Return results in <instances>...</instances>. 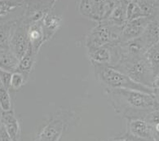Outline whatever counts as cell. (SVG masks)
Returning a JSON list of instances; mask_svg holds the SVG:
<instances>
[{
    "mask_svg": "<svg viewBox=\"0 0 159 141\" xmlns=\"http://www.w3.org/2000/svg\"><path fill=\"white\" fill-rule=\"evenodd\" d=\"M107 99L120 117L128 119L144 118L159 109V103L152 94L127 89L105 88Z\"/></svg>",
    "mask_w": 159,
    "mask_h": 141,
    "instance_id": "6da1fadb",
    "label": "cell"
},
{
    "mask_svg": "<svg viewBox=\"0 0 159 141\" xmlns=\"http://www.w3.org/2000/svg\"><path fill=\"white\" fill-rule=\"evenodd\" d=\"M96 80L105 88L127 89L152 94V88L135 83L126 74L108 65L92 63ZM153 95V94H152Z\"/></svg>",
    "mask_w": 159,
    "mask_h": 141,
    "instance_id": "7a4b0ae2",
    "label": "cell"
},
{
    "mask_svg": "<svg viewBox=\"0 0 159 141\" xmlns=\"http://www.w3.org/2000/svg\"><path fill=\"white\" fill-rule=\"evenodd\" d=\"M113 68L126 74L135 83L152 88L154 76L144 55L138 57H122Z\"/></svg>",
    "mask_w": 159,
    "mask_h": 141,
    "instance_id": "3957f363",
    "label": "cell"
},
{
    "mask_svg": "<svg viewBox=\"0 0 159 141\" xmlns=\"http://www.w3.org/2000/svg\"><path fill=\"white\" fill-rule=\"evenodd\" d=\"M70 110H61L54 113L38 133L34 141H61L74 119Z\"/></svg>",
    "mask_w": 159,
    "mask_h": 141,
    "instance_id": "277c9868",
    "label": "cell"
},
{
    "mask_svg": "<svg viewBox=\"0 0 159 141\" xmlns=\"http://www.w3.org/2000/svg\"><path fill=\"white\" fill-rule=\"evenodd\" d=\"M121 30L122 27L114 25L106 20L98 22L97 25L95 26L86 37L85 45L87 51L118 41Z\"/></svg>",
    "mask_w": 159,
    "mask_h": 141,
    "instance_id": "5b68a950",
    "label": "cell"
},
{
    "mask_svg": "<svg viewBox=\"0 0 159 141\" xmlns=\"http://www.w3.org/2000/svg\"><path fill=\"white\" fill-rule=\"evenodd\" d=\"M116 0H81L80 12L91 20L103 21L109 17Z\"/></svg>",
    "mask_w": 159,
    "mask_h": 141,
    "instance_id": "8992f818",
    "label": "cell"
},
{
    "mask_svg": "<svg viewBox=\"0 0 159 141\" xmlns=\"http://www.w3.org/2000/svg\"><path fill=\"white\" fill-rule=\"evenodd\" d=\"M58 0H26L21 19L28 25L40 21L44 16L52 11Z\"/></svg>",
    "mask_w": 159,
    "mask_h": 141,
    "instance_id": "52a82bcc",
    "label": "cell"
},
{
    "mask_svg": "<svg viewBox=\"0 0 159 141\" xmlns=\"http://www.w3.org/2000/svg\"><path fill=\"white\" fill-rule=\"evenodd\" d=\"M28 29L29 25L23 21L20 17L14 30L9 44V50L15 55L19 61L25 54L30 45L28 36Z\"/></svg>",
    "mask_w": 159,
    "mask_h": 141,
    "instance_id": "ba28073f",
    "label": "cell"
},
{
    "mask_svg": "<svg viewBox=\"0 0 159 141\" xmlns=\"http://www.w3.org/2000/svg\"><path fill=\"white\" fill-rule=\"evenodd\" d=\"M122 136L135 141H152V127L144 118L128 119L126 131Z\"/></svg>",
    "mask_w": 159,
    "mask_h": 141,
    "instance_id": "9c48e42d",
    "label": "cell"
},
{
    "mask_svg": "<svg viewBox=\"0 0 159 141\" xmlns=\"http://www.w3.org/2000/svg\"><path fill=\"white\" fill-rule=\"evenodd\" d=\"M153 16H144L127 21L120 33L119 43H125L142 36Z\"/></svg>",
    "mask_w": 159,
    "mask_h": 141,
    "instance_id": "30bf717a",
    "label": "cell"
},
{
    "mask_svg": "<svg viewBox=\"0 0 159 141\" xmlns=\"http://www.w3.org/2000/svg\"><path fill=\"white\" fill-rule=\"evenodd\" d=\"M20 17L21 16L7 20H0V52L9 50L11 36Z\"/></svg>",
    "mask_w": 159,
    "mask_h": 141,
    "instance_id": "8fae6325",
    "label": "cell"
},
{
    "mask_svg": "<svg viewBox=\"0 0 159 141\" xmlns=\"http://www.w3.org/2000/svg\"><path fill=\"white\" fill-rule=\"evenodd\" d=\"M0 121L4 126L12 140L19 141L20 134V123L12 109L7 112H2Z\"/></svg>",
    "mask_w": 159,
    "mask_h": 141,
    "instance_id": "7c38bea8",
    "label": "cell"
},
{
    "mask_svg": "<svg viewBox=\"0 0 159 141\" xmlns=\"http://www.w3.org/2000/svg\"><path fill=\"white\" fill-rule=\"evenodd\" d=\"M61 22L62 19L61 16L52 13V11H50L44 16V17L42 20V26L43 30L45 43L50 40L56 32L59 30L61 25Z\"/></svg>",
    "mask_w": 159,
    "mask_h": 141,
    "instance_id": "4fadbf2b",
    "label": "cell"
},
{
    "mask_svg": "<svg viewBox=\"0 0 159 141\" xmlns=\"http://www.w3.org/2000/svg\"><path fill=\"white\" fill-rule=\"evenodd\" d=\"M127 2V0H116L110 15L106 19L107 21L122 28L126 23V11Z\"/></svg>",
    "mask_w": 159,
    "mask_h": 141,
    "instance_id": "5bb4252c",
    "label": "cell"
},
{
    "mask_svg": "<svg viewBox=\"0 0 159 141\" xmlns=\"http://www.w3.org/2000/svg\"><path fill=\"white\" fill-rule=\"evenodd\" d=\"M28 36L31 47L38 54L42 45L45 43L43 30V26H42V20L34 22L30 25H29Z\"/></svg>",
    "mask_w": 159,
    "mask_h": 141,
    "instance_id": "9a60e30c",
    "label": "cell"
},
{
    "mask_svg": "<svg viewBox=\"0 0 159 141\" xmlns=\"http://www.w3.org/2000/svg\"><path fill=\"white\" fill-rule=\"evenodd\" d=\"M37 55V53L33 50L31 45H30L25 54L19 61V65H18L16 71L20 72V74H23L27 79H28L29 75H30V72L32 71L34 66Z\"/></svg>",
    "mask_w": 159,
    "mask_h": 141,
    "instance_id": "2e32d148",
    "label": "cell"
},
{
    "mask_svg": "<svg viewBox=\"0 0 159 141\" xmlns=\"http://www.w3.org/2000/svg\"><path fill=\"white\" fill-rule=\"evenodd\" d=\"M142 39L145 42L148 49L151 46L159 41V20L152 17V20L149 22L144 34H142Z\"/></svg>",
    "mask_w": 159,
    "mask_h": 141,
    "instance_id": "e0dca14e",
    "label": "cell"
},
{
    "mask_svg": "<svg viewBox=\"0 0 159 141\" xmlns=\"http://www.w3.org/2000/svg\"><path fill=\"white\" fill-rule=\"evenodd\" d=\"M19 60L10 50L0 52V69L14 73L17 70Z\"/></svg>",
    "mask_w": 159,
    "mask_h": 141,
    "instance_id": "ac0fdd59",
    "label": "cell"
},
{
    "mask_svg": "<svg viewBox=\"0 0 159 141\" xmlns=\"http://www.w3.org/2000/svg\"><path fill=\"white\" fill-rule=\"evenodd\" d=\"M26 0H0V20L18 9H24Z\"/></svg>",
    "mask_w": 159,
    "mask_h": 141,
    "instance_id": "d6986e66",
    "label": "cell"
},
{
    "mask_svg": "<svg viewBox=\"0 0 159 141\" xmlns=\"http://www.w3.org/2000/svg\"><path fill=\"white\" fill-rule=\"evenodd\" d=\"M148 63L152 68L153 76L159 74V41L151 46L144 53Z\"/></svg>",
    "mask_w": 159,
    "mask_h": 141,
    "instance_id": "ffe728a7",
    "label": "cell"
},
{
    "mask_svg": "<svg viewBox=\"0 0 159 141\" xmlns=\"http://www.w3.org/2000/svg\"><path fill=\"white\" fill-rule=\"evenodd\" d=\"M126 22L132 20L138 19V18L147 16L141 7L135 1H128L127 6H126Z\"/></svg>",
    "mask_w": 159,
    "mask_h": 141,
    "instance_id": "44dd1931",
    "label": "cell"
},
{
    "mask_svg": "<svg viewBox=\"0 0 159 141\" xmlns=\"http://www.w3.org/2000/svg\"><path fill=\"white\" fill-rule=\"evenodd\" d=\"M145 120L152 127V141H159V109L151 112Z\"/></svg>",
    "mask_w": 159,
    "mask_h": 141,
    "instance_id": "7402d4cb",
    "label": "cell"
},
{
    "mask_svg": "<svg viewBox=\"0 0 159 141\" xmlns=\"http://www.w3.org/2000/svg\"><path fill=\"white\" fill-rule=\"evenodd\" d=\"M0 110L1 112H7L11 110V100L9 89L0 83Z\"/></svg>",
    "mask_w": 159,
    "mask_h": 141,
    "instance_id": "603a6c76",
    "label": "cell"
},
{
    "mask_svg": "<svg viewBox=\"0 0 159 141\" xmlns=\"http://www.w3.org/2000/svg\"><path fill=\"white\" fill-rule=\"evenodd\" d=\"M28 80L20 72L16 71L11 74V83H10V88H12L13 90L20 89V87L26 83Z\"/></svg>",
    "mask_w": 159,
    "mask_h": 141,
    "instance_id": "cb8c5ba5",
    "label": "cell"
},
{
    "mask_svg": "<svg viewBox=\"0 0 159 141\" xmlns=\"http://www.w3.org/2000/svg\"><path fill=\"white\" fill-rule=\"evenodd\" d=\"M11 74L10 72L5 71L0 69V83H2L7 89H10V83H11Z\"/></svg>",
    "mask_w": 159,
    "mask_h": 141,
    "instance_id": "d4e9b609",
    "label": "cell"
},
{
    "mask_svg": "<svg viewBox=\"0 0 159 141\" xmlns=\"http://www.w3.org/2000/svg\"><path fill=\"white\" fill-rule=\"evenodd\" d=\"M0 141H13L0 121Z\"/></svg>",
    "mask_w": 159,
    "mask_h": 141,
    "instance_id": "484cf974",
    "label": "cell"
},
{
    "mask_svg": "<svg viewBox=\"0 0 159 141\" xmlns=\"http://www.w3.org/2000/svg\"><path fill=\"white\" fill-rule=\"evenodd\" d=\"M107 141H135V140H132V139H128V138H126V137L121 135V136L115 137V138H113V139H111Z\"/></svg>",
    "mask_w": 159,
    "mask_h": 141,
    "instance_id": "4316f807",
    "label": "cell"
},
{
    "mask_svg": "<svg viewBox=\"0 0 159 141\" xmlns=\"http://www.w3.org/2000/svg\"><path fill=\"white\" fill-rule=\"evenodd\" d=\"M152 88H159V74L154 77L152 82Z\"/></svg>",
    "mask_w": 159,
    "mask_h": 141,
    "instance_id": "83f0119b",
    "label": "cell"
},
{
    "mask_svg": "<svg viewBox=\"0 0 159 141\" xmlns=\"http://www.w3.org/2000/svg\"><path fill=\"white\" fill-rule=\"evenodd\" d=\"M152 91H153V96H155V98L157 99V100L159 103V88H152Z\"/></svg>",
    "mask_w": 159,
    "mask_h": 141,
    "instance_id": "f1b7e54d",
    "label": "cell"
},
{
    "mask_svg": "<svg viewBox=\"0 0 159 141\" xmlns=\"http://www.w3.org/2000/svg\"><path fill=\"white\" fill-rule=\"evenodd\" d=\"M148 1H149V2H150L151 3H152V4L155 7H156V8H157V7H158L159 0H148Z\"/></svg>",
    "mask_w": 159,
    "mask_h": 141,
    "instance_id": "f546056e",
    "label": "cell"
},
{
    "mask_svg": "<svg viewBox=\"0 0 159 141\" xmlns=\"http://www.w3.org/2000/svg\"><path fill=\"white\" fill-rule=\"evenodd\" d=\"M127 1H134V0H127Z\"/></svg>",
    "mask_w": 159,
    "mask_h": 141,
    "instance_id": "4dcf8cb0",
    "label": "cell"
}]
</instances>
